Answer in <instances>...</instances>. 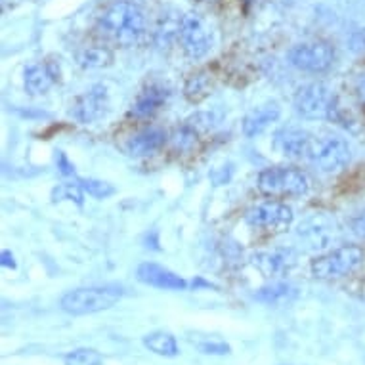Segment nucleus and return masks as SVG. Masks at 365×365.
Listing matches in <instances>:
<instances>
[{"mask_svg": "<svg viewBox=\"0 0 365 365\" xmlns=\"http://www.w3.org/2000/svg\"><path fill=\"white\" fill-rule=\"evenodd\" d=\"M98 33L119 46H132L145 33L144 10L126 0L113 2L98 19Z\"/></svg>", "mask_w": 365, "mask_h": 365, "instance_id": "nucleus-1", "label": "nucleus"}, {"mask_svg": "<svg viewBox=\"0 0 365 365\" xmlns=\"http://www.w3.org/2000/svg\"><path fill=\"white\" fill-rule=\"evenodd\" d=\"M120 297H123V289L117 285L75 289V291L63 294L61 310L73 314V316H86V314H94V312L108 310L115 302H119Z\"/></svg>", "mask_w": 365, "mask_h": 365, "instance_id": "nucleus-2", "label": "nucleus"}, {"mask_svg": "<svg viewBox=\"0 0 365 365\" xmlns=\"http://www.w3.org/2000/svg\"><path fill=\"white\" fill-rule=\"evenodd\" d=\"M308 187V176L299 168L272 167L258 174V190L268 197H299Z\"/></svg>", "mask_w": 365, "mask_h": 365, "instance_id": "nucleus-3", "label": "nucleus"}, {"mask_svg": "<svg viewBox=\"0 0 365 365\" xmlns=\"http://www.w3.org/2000/svg\"><path fill=\"white\" fill-rule=\"evenodd\" d=\"M294 108L306 119H335L339 111L333 92L324 83H310L299 88Z\"/></svg>", "mask_w": 365, "mask_h": 365, "instance_id": "nucleus-4", "label": "nucleus"}, {"mask_svg": "<svg viewBox=\"0 0 365 365\" xmlns=\"http://www.w3.org/2000/svg\"><path fill=\"white\" fill-rule=\"evenodd\" d=\"M364 262V251L356 245L339 247L312 262V274L319 279H335L352 274Z\"/></svg>", "mask_w": 365, "mask_h": 365, "instance_id": "nucleus-5", "label": "nucleus"}, {"mask_svg": "<svg viewBox=\"0 0 365 365\" xmlns=\"http://www.w3.org/2000/svg\"><path fill=\"white\" fill-rule=\"evenodd\" d=\"M350 161V145L339 136H325L314 140L310 163H314L322 173H339Z\"/></svg>", "mask_w": 365, "mask_h": 365, "instance_id": "nucleus-6", "label": "nucleus"}, {"mask_svg": "<svg viewBox=\"0 0 365 365\" xmlns=\"http://www.w3.org/2000/svg\"><path fill=\"white\" fill-rule=\"evenodd\" d=\"M178 41L182 42V48H184L186 56H190L192 60H199L212 46V33L199 14L190 12L182 16Z\"/></svg>", "mask_w": 365, "mask_h": 365, "instance_id": "nucleus-7", "label": "nucleus"}, {"mask_svg": "<svg viewBox=\"0 0 365 365\" xmlns=\"http://www.w3.org/2000/svg\"><path fill=\"white\" fill-rule=\"evenodd\" d=\"M333 60H335L333 46L322 41L297 44L289 50V61L302 71L322 73L329 69Z\"/></svg>", "mask_w": 365, "mask_h": 365, "instance_id": "nucleus-8", "label": "nucleus"}, {"mask_svg": "<svg viewBox=\"0 0 365 365\" xmlns=\"http://www.w3.org/2000/svg\"><path fill=\"white\" fill-rule=\"evenodd\" d=\"M245 222L257 230H268V232H283L293 222V210L287 205L268 201L247 210Z\"/></svg>", "mask_w": 365, "mask_h": 365, "instance_id": "nucleus-9", "label": "nucleus"}, {"mask_svg": "<svg viewBox=\"0 0 365 365\" xmlns=\"http://www.w3.org/2000/svg\"><path fill=\"white\" fill-rule=\"evenodd\" d=\"M109 111V96L108 90L102 84H94L92 88H88L84 94L75 100L73 106V115L78 123L83 125H90L96 120L103 119Z\"/></svg>", "mask_w": 365, "mask_h": 365, "instance_id": "nucleus-10", "label": "nucleus"}, {"mask_svg": "<svg viewBox=\"0 0 365 365\" xmlns=\"http://www.w3.org/2000/svg\"><path fill=\"white\" fill-rule=\"evenodd\" d=\"M314 140H316V136H312L310 132L299 130V128H287V130H282L277 134L276 145L289 159H306V161H310Z\"/></svg>", "mask_w": 365, "mask_h": 365, "instance_id": "nucleus-11", "label": "nucleus"}, {"mask_svg": "<svg viewBox=\"0 0 365 365\" xmlns=\"http://www.w3.org/2000/svg\"><path fill=\"white\" fill-rule=\"evenodd\" d=\"M136 276L142 283L145 285H151V287L157 289H168V291H182V289L187 287L186 279H182L180 276H176L170 269L163 268L159 264L145 262L140 264Z\"/></svg>", "mask_w": 365, "mask_h": 365, "instance_id": "nucleus-12", "label": "nucleus"}, {"mask_svg": "<svg viewBox=\"0 0 365 365\" xmlns=\"http://www.w3.org/2000/svg\"><path fill=\"white\" fill-rule=\"evenodd\" d=\"M60 77V69L52 61H42V63H33L25 69V90L31 96L44 94L46 90L54 86V83Z\"/></svg>", "mask_w": 365, "mask_h": 365, "instance_id": "nucleus-13", "label": "nucleus"}, {"mask_svg": "<svg viewBox=\"0 0 365 365\" xmlns=\"http://www.w3.org/2000/svg\"><path fill=\"white\" fill-rule=\"evenodd\" d=\"M333 222L324 215H314L299 226V235L310 243L312 249H325L333 240Z\"/></svg>", "mask_w": 365, "mask_h": 365, "instance_id": "nucleus-14", "label": "nucleus"}, {"mask_svg": "<svg viewBox=\"0 0 365 365\" xmlns=\"http://www.w3.org/2000/svg\"><path fill=\"white\" fill-rule=\"evenodd\" d=\"M279 115H282V109H279V106L276 102H268L258 106L243 120V134H245L247 138L262 134L272 123H276L279 119Z\"/></svg>", "mask_w": 365, "mask_h": 365, "instance_id": "nucleus-15", "label": "nucleus"}, {"mask_svg": "<svg viewBox=\"0 0 365 365\" xmlns=\"http://www.w3.org/2000/svg\"><path fill=\"white\" fill-rule=\"evenodd\" d=\"M165 142H167V132L161 130V128H145L128 140L126 153L132 157L150 155L153 151L161 150Z\"/></svg>", "mask_w": 365, "mask_h": 365, "instance_id": "nucleus-16", "label": "nucleus"}, {"mask_svg": "<svg viewBox=\"0 0 365 365\" xmlns=\"http://www.w3.org/2000/svg\"><path fill=\"white\" fill-rule=\"evenodd\" d=\"M168 96H170V90L167 86H161V84H151L138 96V100L134 102L130 109V115L134 117H150L161 109L165 103H167Z\"/></svg>", "mask_w": 365, "mask_h": 365, "instance_id": "nucleus-17", "label": "nucleus"}, {"mask_svg": "<svg viewBox=\"0 0 365 365\" xmlns=\"http://www.w3.org/2000/svg\"><path fill=\"white\" fill-rule=\"evenodd\" d=\"M255 264L262 274L266 276H277V274H283L285 269H289L294 264V255L291 251H282V249H276V251H264L255 255Z\"/></svg>", "mask_w": 365, "mask_h": 365, "instance_id": "nucleus-18", "label": "nucleus"}, {"mask_svg": "<svg viewBox=\"0 0 365 365\" xmlns=\"http://www.w3.org/2000/svg\"><path fill=\"white\" fill-rule=\"evenodd\" d=\"M78 66L84 69H102L113 63V52L108 46H86L77 54Z\"/></svg>", "mask_w": 365, "mask_h": 365, "instance_id": "nucleus-19", "label": "nucleus"}, {"mask_svg": "<svg viewBox=\"0 0 365 365\" xmlns=\"http://www.w3.org/2000/svg\"><path fill=\"white\" fill-rule=\"evenodd\" d=\"M144 344L150 348L151 352L165 356V358H174L178 354L176 339L170 333H165V331H157V333L144 336Z\"/></svg>", "mask_w": 365, "mask_h": 365, "instance_id": "nucleus-20", "label": "nucleus"}, {"mask_svg": "<svg viewBox=\"0 0 365 365\" xmlns=\"http://www.w3.org/2000/svg\"><path fill=\"white\" fill-rule=\"evenodd\" d=\"M184 94L190 102L199 103L201 100L210 94V78L205 73H197L187 78L186 86H184Z\"/></svg>", "mask_w": 365, "mask_h": 365, "instance_id": "nucleus-21", "label": "nucleus"}, {"mask_svg": "<svg viewBox=\"0 0 365 365\" xmlns=\"http://www.w3.org/2000/svg\"><path fill=\"white\" fill-rule=\"evenodd\" d=\"M77 182L81 184V187H83L84 192L96 199H106L115 193V187L111 186V184H108V182H103V180L77 178Z\"/></svg>", "mask_w": 365, "mask_h": 365, "instance_id": "nucleus-22", "label": "nucleus"}, {"mask_svg": "<svg viewBox=\"0 0 365 365\" xmlns=\"http://www.w3.org/2000/svg\"><path fill=\"white\" fill-rule=\"evenodd\" d=\"M197 136H199V132L193 128L190 123H184V125L180 126L178 130L174 132V136H173V145L176 148V150L180 151H186L190 150L195 142H197Z\"/></svg>", "mask_w": 365, "mask_h": 365, "instance_id": "nucleus-23", "label": "nucleus"}, {"mask_svg": "<svg viewBox=\"0 0 365 365\" xmlns=\"http://www.w3.org/2000/svg\"><path fill=\"white\" fill-rule=\"evenodd\" d=\"M83 187L81 184H60L58 187H54L52 192V199L54 201H63V199H69V201H75L78 207H83L84 203V195H83Z\"/></svg>", "mask_w": 365, "mask_h": 365, "instance_id": "nucleus-24", "label": "nucleus"}, {"mask_svg": "<svg viewBox=\"0 0 365 365\" xmlns=\"http://www.w3.org/2000/svg\"><path fill=\"white\" fill-rule=\"evenodd\" d=\"M102 364V356L96 350H88V348H81L75 352L67 354L66 365H100Z\"/></svg>", "mask_w": 365, "mask_h": 365, "instance_id": "nucleus-25", "label": "nucleus"}, {"mask_svg": "<svg viewBox=\"0 0 365 365\" xmlns=\"http://www.w3.org/2000/svg\"><path fill=\"white\" fill-rule=\"evenodd\" d=\"M289 294H293V287L291 285H285V283H276V285H272V287L262 289L260 293H258V299L264 300V302H282V300L289 299Z\"/></svg>", "mask_w": 365, "mask_h": 365, "instance_id": "nucleus-26", "label": "nucleus"}, {"mask_svg": "<svg viewBox=\"0 0 365 365\" xmlns=\"http://www.w3.org/2000/svg\"><path fill=\"white\" fill-rule=\"evenodd\" d=\"M56 165L60 168V173L63 176H73L75 174V167H73V163L67 159V155L63 151H58V155H56Z\"/></svg>", "mask_w": 365, "mask_h": 365, "instance_id": "nucleus-27", "label": "nucleus"}, {"mask_svg": "<svg viewBox=\"0 0 365 365\" xmlns=\"http://www.w3.org/2000/svg\"><path fill=\"white\" fill-rule=\"evenodd\" d=\"M201 350H203L205 354H227L230 352V346H226V344H215V342H212V344H201Z\"/></svg>", "mask_w": 365, "mask_h": 365, "instance_id": "nucleus-28", "label": "nucleus"}, {"mask_svg": "<svg viewBox=\"0 0 365 365\" xmlns=\"http://www.w3.org/2000/svg\"><path fill=\"white\" fill-rule=\"evenodd\" d=\"M352 232L358 237H365V212L364 215H359L356 220L352 222Z\"/></svg>", "mask_w": 365, "mask_h": 365, "instance_id": "nucleus-29", "label": "nucleus"}, {"mask_svg": "<svg viewBox=\"0 0 365 365\" xmlns=\"http://www.w3.org/2000/svg\"><path fill=\"white\" fill-rule=\"evenodd\" d=\"M2 266L4 268H16V262H14V255L10 251H2Z\"/></svg>", "mask_w": 365, "mask_h": 365, "instance_id": "nucleus-30", "label": "nucleus"}, {"mask_svg": "<svg viewBox=\"0 0 365 365\" xmlns=\"http://www.w3.org/2000/svg\"><path fill=\"white\" fill-rule=\"evenodd\" d=\"M240 2H243V6H245V10H249V6H251L252 0H240Z\"/></svg>", "mask_w": 365, "mask_h": 365, "instance_id": "nucleus-31", "label": "nucleus"}, {"mask_svg": "<svg viewBox=\"0 0 365 365\" xmlns=\"http://www.w3.org/2000/svg\"><path fill=\"white\" fill-rule=\"evenodd\" d=\"M201 2H216V0H201Z\"/></svg>", "mask_w": 365, "mask_h": 365, "instance_id": "nucleus-32", "label": "nucleus"}]
</instances>
